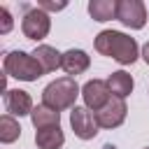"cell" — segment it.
Masks as SVG:
<instances>
[{
    "label": "cell",
    "instance_id": "obj_17",
    "mask_svg": "<svg viewBox=\"0 0 149 149\" xmlns=\"http://www.w3.org/2000/svg\"><path fill=\"white\" fill-rule=\"evenodd\" d=\"M37 7H40V9H44V12L49 14V12H61V9H65V7H68V2H65V0H61V2H54V0H40V2H37Z\"/></svg>",
    "mask_w": 149,
    "mask_h": 149
},
{
    "label": "cell",
    "instance_id": "obj_2",
    "mask_svg": "<svg viewBox=\"0 0 149 149\" xmlns=\"http://www.w3.org/2000/svg\"><path fill=\"white\" fill-rule=\"evenodd\" d=\"M77 95H81L79 84L74 81V77H58L54 81H49L42 91V105L63 112V109H72L77 107Z\"/></svg>",
    "mask_w": 149,
    "mask_h": 149
},
{
    "label": "cell",
    "instance_id": "obj_8",
    "mask_svg": "<svg viewBox=\"0 0 149 149\" xmlns=\"http://www.w3.org/2000/svg\"><path fill=\"white\" fill-rule=\"evenodd\" d=\"M126 114H128L126 100L112 95V100H109L100 112H95V119H98V126H100V128L112 130V128H119V126L126 121Z\"/></svg>",
    "mask_w": 149,
    "mask_h": 149
},
{
    "label": "cell",
    "instance_id": "obj_16",
    "mask_svg": "<svg viewBox=\"0 0 149 149\" xmlns=\"http://www.w3.org/2000/svg\"><path fill=\"white\" fill-rule=\"evenodd\" d=\"M21 137V126L16 121V116L12 114H2L0 116V142L2 144H12Z\"/></svg>",
    "mask_w": 149,
    "mask_h": 149
},
{
    "label": "cell",
    "instance_id": "obj_15",
    "mask_svg": "<svg viewBox=\"0 0 149 149\" xmlns=\"http://www.w3.org/2000/svg\"><path fill=\"white\" fill-rule=\"evenodd\" d=\"M116 9H119V0H91L88 2V14L93 21H112L116 19Z\"/></svg>",
    "mask_w": 149,
    "mask_h": 149
},
{
    "label": "cell",
    "instance_id": "obj_11",
    "mask_svg": "<svg viewBox=\"0 0 149 149\" xmlns=\"http://www.w3.org/2000/svg\"><path fill=\"white\" fill-rule=\"evenodd\" d=\"M33 56L40 63V68L44 70V74L47 72H56L61 68V63H63V54L56 47H51V44H37L35 51H33Z\"/></svg>",
    "mask_w": 149,
    "mask_h": 149
},
{
    "label": "cell",
    "instance_id": "obj_12",
    "mask_svg": "<svg viewBox=\"0 0 149 149\" xmlns=\"http://www.w3.org/2000/svg\"><path fill=\"white\" fill-rule=\"evenodd\" d=\"M107 86H109V91H112L114 98L126 100V98L133 93L135 81H133V74H130V72H126V70H116V72H112V74L107 77Z\"/></svg>",
    "mask_w": 149,
    "mask_h": 149
},
{
    "label": "cell",
    "instance_id": "obj_6",
    "mask_svg": "<svg viewBox=\"0 0 149 149\" xmlns=\"http://www.w3.org/2000/svg\"><path fill=\"white\" fill-rule=\"evenodd\" d=\"M116 21H121L130 30H142L147 23V7L142 0H119Z\"/></svg>",
    "mask_w": 149,
    "mask_h": 149
},
{
    "label": "cell",
    "instance_id": "obj_7",
    "mask_svg": "<svg viewBox=\"0 0 149 149\" xmlns=\"http://www.w3.org/2000/svg\"><path fill=\"white\" fill-rule=\"evenodd\" d=\"M81 98H84V107H88L91 112H100L112 100V91L107 86V79H88L81 86Z\"/></svg>",
    "mask_w": 149,
    "mask_h": 149
},
{
    "label": "cell",
    "instance_id": "obj_18",
    "mask_svg": "<svg viewBox=\"0 0 149 149\" xmlns=\"http://www.w3.org/2000/svg\"><path fill=\"white\" fill-rule=\"evenodd\" d=\"M0 19H2L0 33H2V35H7V33L12 30V26H14V21H12V14H9V9H7V7H0Z\"/></svg>",
    "mask_w": 149,
    "mask_h": 149
},
{
    "label": "cell",
    "instance_id": "obj_1",
    "mask_svg": "<svg viewBox=\"0 0 149 149\" xmlns=\"http://www.w3.org/2000/svg\"><path fill=\"white\" fill-rule=\"evenodd\" d=\"M93 47H95L98 54L114 58L119 65H133L140 58V51H142L137 47L135 37H130L121 30H100L95 35Z\"/></svg>",
    "mask_w": 149,
    "mask_h": 149
},
{
    "label": "cell",
    "instance_id": "obj_21",
    "mask_svg": "<svg viewBox=\"0 0 149 149\" xmlns=\"http://www.w3.org/2000/svg\"><path fill=\"white\" fill-rule=\"evenodd\" d=\"M144 149H149V147H144Z\"/></svg>",
    "mask_w": 149,
    "mask_h": 149
},
{
    "label": "cell",
    "instance_id": "obj_9",
    "mask_svg": "<svg viewBox=\"0 0 149 149\" xmlns=\"http://www.w3.org/2000/svg\"><path fill=\"white\" fill-rule=\"evenodd\" d=\"M5 109L7 114L12 116H30L35 105H33V98L28 91H21V88H7L5 91Z\"/></svg>",
    "mask_w": 149,
    "mask_h": 149
},
{
    "label": "cell",
    "instance_id": "obj_10",
    "mask_svg": "<svg viewBox=\"0 0 149 149\" xmlns=\"http://www.w3.org/2000/svg\"><path fill=\"white\" fill-rule=\"evenodd\" d=\"M88 65H91V56H88L84 49H68V51L63 54L61 68H63L65 77H77V74H81V72H86Z\"/></svg>",
    "mask_w": 149,
    "mask_h": 149
},
{
    "label": "cell",
    "instance_id": "obj_3",
    "mask_svg": "<svg viewBox=\"0 0 149 149\" xmlns=\"http://www.w3.org/2000/svg\"><path fill=\"white\" fill-rule=\"evenodd\" d=\"M2 68H5L7 77L19 79V81H37L44 74V70L40 68V63L35 61V56L28 54V51H23V49L7 51L5 61H2Z\"/></svg>",
    "mask_w": 149,
    "mask_h": 149
},
{
    "label": "cell",
    "instance_id": "obj_5",
    "mask_svg": "<svg viewBox=\"0 0 149 149\" xmlns=\"http://www.w3.org/2000/svg\"><path fill=\"white\" fill-rule=\"evenodd\" d=\"M70 126H72V130H74V135L79 137V140H93L95 135H98V130H100V126H98V119H95V112H91L88 107H72L70 109Z\"/></svg>",
    "mask_w": 149,
    "mask_h": 149
},
{
    "label": "cell",
    "instance_id": "obj_14",
    "mask_svg": "<svg viewBox=\"0 0 149 149\" xmlns=\"http://www.w3.org/2000/svg\"><path fill=\"white\" fill-rule=\"evenodd\" d=\"M35 144H37V149H61L65 144V135H63L61 126L42 128V130H35Z\"/></svg>",
    "mask_w": 149,
    "mask_h": 149
},
{
    "label": "cell",
    "instance_id": "obj_13",
    "mask_svg": "<svg viewBox=\"0 0 149 149\" xmlns=\"http://www.w3.org/2000/svg\"><path fill=\"white\" fill-rule=\"evenodd\" d=\"M30 121L35 126V130H42V128H54V126H61V112L47 107V105H37L30 114Z\"/></svg>",
    "mask_w": 149,
    "mask_h": 149
},
{
    "label": "cell",
    "instance_id": "obj_4",
    "mask_svg": "<svg viewBox=\"0 0 149 149\" xmlns=\"http://www.w3.org/2000/svg\"><path fill=\"white\" fill-rule=\"evenodd\" d=\"M51 30V16L40 9L37 5L35 7H26V14L21 19V33L23 37L33 40V42H42Z\"/></svg>",
    "mask_w": 149,
    "mask_h": 149
},
{
    "label": "cell",
    "instance_id": "obj_19",
    "mask_svg": "<svg viewBox=\"0 0 149 149\" xmlns=\"http://www.w3.org/2000/svg\"><path fill=\"white\" fill-rule=\"evenodd\" d=\"M140 56H142V58H144V63L149 65V40L144 42V47H142V51H140Z\"/></svg>",
    "mask_w": 149,
    "mask_h": 149
},
{
    "label": "cell",
    "instance_id": "obj_20",
    "mask_svg": "<svg viewBox=\"0 0 149 149\" xmlns=\"http://www.w3.org/2000/svg\"><path fill=\"white\" fill-rule=\"evenodd\" d=\"M105 149H116V147L114 144H105Z\"/></svg>",
    "mask_w": 149,
    "mask_h": 149
}]
</instances>
